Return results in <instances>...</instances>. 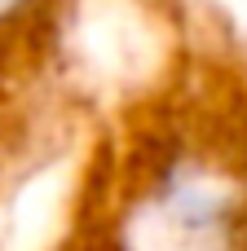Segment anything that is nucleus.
Here are the masks:
<instances>
[{
    "mask_svg": "<svg viewBox=\"0 0 247 251\" xmlns=\"http://www.w3.org/2000/svg\"><path fill=\"white\" fill-rule=\"evenodd\" d=\"M18 4H22V0H0V22H4V18H9V13H13Z\"/></svg>",
    "mask_w": 247,
    "mask_h": 251,
    "instance_id": "f257e3e1",
    "label": "nucleus"
}]
</instances>
